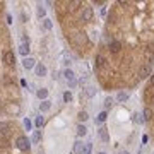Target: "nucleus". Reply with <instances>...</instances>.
I'll return each mask as SVG.
<instances>
[{"label":"nucleus","mask_w":154,"mask_h":154,"mask_svg":"<svg viewBox=\"0 0 154 154\" xmlns=\"http://www.w3.org/2000/svg\"><path fill=\"white\" fill-rule=\"evenodd\" d=\"M154 72V0L110 4L101 29L94 74L105 91H128Z\"/></svg>","instance_id":"1"},{"label":"nucleus","mask_w":154,"mask_h":154,"mask_svg":"<svg viewBox=\"0 0 154 154\" xmlns=\"http://www.w3.org/2000/svg\"><path fill=\"white\" fill-rule=\"evenodd\" d=\"M58 26L70 50L81 58H89L96 53L101 24H99L94 2L86 0H57L51 2Z\"/></svg>","instance_id":"2"},{"label":"nucleus","mask_w":154,"mask_h":154,"mask_svg":"<svg viewBox=\"0 0 154 154\" xmlns=\"http://www.w3.org/2000/svg\"><path fill=\"white\" fill-rule=\"evenodd\" d=\"M21 113L22 89L14 38L7 22V4L0 2V120H16Z\"/></svg>","instance_id":"3"},{"label":"nucleus","mask_w":154,"mask_h":154,"mask_svg":"<svg viewBox=\"0 0 154 154\" xmlns=\"http://www.w3.org/2000/svg\"><path fill=\"white\" fill-rule=\"evenodd\" d=\"M0 154H33L31 139L17 120H0Z\"/></svg>","instance_id":"4"},{"label":"nucleus","mask_w":154,"mask_h":154,"mask_svg":"<svg viewBox=\"0 0 154 154\" xmlns=\"http://www.w3.org/2000/svg\"><path fill=\"white\" fill-rule=\"evenodd\" d=\"M34 75L36 77H46L48 75V69H46V65H45L43 62H38V63H36V67H34Z\"/></svg>","instance_id":"5"},{"label":"nucleus","mask_w":154,"mask_h":154,"mask_svg":"<svg viewBox=\"0 0 154 154\" xmlns=\"http://www.w3.org/2000/svg\"><path fill=\"white\" fill-rule=\"evenodd\" d=\"M98 135H99V139H101V140H103L105 144H108V142H110V130H108L106 127H99Z\"/></svg>","instance_id":"6"},{"label":"nucleus","mask_w":154,"mask_h":154,"mask_svg":"<svg viewBox=\"0 0 154 154\" xmlns=\"http://www.w3.org/2000/svg\"><path fill=\"white\" fill-rule=\"evenodd\" d=\"M36 63H38V62L34 60L33 57H26V58H22V67H24L26 70H31V69H34V67H36Z\"/></svg>","instance_id":"7"},{"label":"nucleus","mask_w":154,"mask_h":154,"mask_svg":"<svg viewBox=\"0 0 154 154\" xmlns=\"http://www.w3.org/2000/svg\"><path fill=\"white\" fill-rule=\"evenodd\" d=\"M29 51H31L29 43H21V45H19V48H17V53H19V55H22L24 58H26V57H29Z\"/></svg>","instance_id":"8"},{"label":"nucleus","mask_w":154,"mask_h":154,"mask_svg":"<svg viewBox=\"0 0 154 154\" xmlns=\"http://www.w3.org/2000/svg\"><path fill=\"white\" fill-rule=\"evenodd\" d=\"M62 75H63V79H65L67 82H69V81H75V74H74V70H72V69H69V67H67V69H63Z\"/></svg>","instance_id":"9"},{"label":"nucleus","mask_w":154,"mask_h":154,"mask_svg":"<svg viewBox=\"0 0 154 154\" xmlns=\"http://www.w3.org/2000/svg\"><path fill=\"white\" fill-rule=\"evenodd\" d=\"M48 89L46 88H38L36 89V98L41 99V101H45V99H48Z\"/></svg>","instance_id":"10"},{"label":"nucleus","mask_w":154,"mask_h":154,"mask_svg":"<svg viewBox=\"0 0 154 154\" xmlns=\"http://www.w3.org/2000/svg\"><path fill=\"white\" fill-rule=\"evenodd\" d=\"M84 147H86V144L82 142V140H75L74 142V147H72V151L75 154H82L84 152Z\"/></svg>","instance_id":"11"},{"label":"nucleus","mask_w":154,"mask_h":154,"mask_svg":"<svg viewBox=\"0 0 154 154\" xmlns=\"http://www.w3.org/2000/svg\"><path fill=\"white\" fill-rule=\"evenodd\" d=\"M128 98H130L128 91H118V94H116V101L118 103H125V101H128Z\"/></svg>","instance_id":"12"},{"label":"nucleus","mask_w":154,"mask_h":154,"mask_svg":"<svg viewBox=\"0 0 154 154\" xmlns=\"http://www.w3.org/2000/svg\"><path fill=\"white\" fill-rule=\"evenodd\" d=\"M51 110V101L50 99H45L39 103V113H46V111Z\"/></svg>","instance_id":"13"},{"label":"nucleus","mask_w":154,"mask_h":154,"mask_svg":"<svg viewBox=\"0 0 154 154\" xmlns=\"http://www.w3.org/2000/svg\"><path fill=\"white\" fill-rule=\"evenodd\" d=\"M41 139H43V132L41 130H34L33 132V137H31V144H41Z\"/></svg>","instance_id":"14"},{"label":"nucleus","mask_w":154,"mask_h":154,"mask_svg":"<svg viewBox=\"0 0 154 154\" xmlns=\"http://www.w3.org/2000/svg\"><path fill=\"white\" fill-rule=\"evenodd\" d=\"M77 137L81 139V137H86V135H88V128H86V125H84V123H79V125H77Z\"/></svg>","instance_id":"15"},{"label":"nucleus","mask_w":154,"mask_h":154,"mask_svg":"<svg viewBox=\"0 0 154 154\" xmlns=\"http://www.w3.org/2000/svg\"><path fill=\"white\" fill-rule=\"evenodd\" d=\"M43 29L46 31V33H50V31L53 29V21H51L50 17H45L43 19Z\"/></svg>","instance_id":"16"},{"label":"nucleus","mask_w":154,"mask_h":154,"mask_svg":"<svg viewBox=\"0 0 154 154\" xmlns=\"http://www.w3.org/2000/svg\"><path fill=\"white\" fill-rule=\"evenodd\" d=\"M36 16H38L41 21H43L45 17H46V9H45L41 4H38V7H36Z\"/></svg>","instance_id":"17"},{"label":"nucleus","mask_w":154,"mask_h":154,"mask_svg":"<svg viewBox=\"0 0 154 154\" xmlns=\"http://www.w3.org/2000/svg\"><path fill=\"white\" fill-rule=\"evenodd\" d=\"M22 128H24V132L26 134L31 132V128H33V122L29 120V118H24V120H22Z\"/></svg>","instance_id":"18"},{"label":"nucleus","mask_w":154,"mask_h":154,"mask_svg":"<svg viewBox=\"0 0 154 154\" xmlns=\"http://www.w3.org/2000/svg\"><path fill=\"white\" fill-rule=\"evenodd\" d=\"M88 118H89V115H88V111H86V110H82V111H79V113H77V120H79V123L88 122Z\"/></svg>","instance_id":"19"},{"label":"nucleus","mask_w":154,"mask_h":154,"mask_svg":"<svg viewBox=\"0 0 154 154\" xmlns=\"http://www.w3.org/2000/svg\"><path fill=\"white\" fill-rule=\"evenodd\" d=\"M106 118H108V111H101V113H99L98 116H96V123H105L106 122Z\"/></svg>","instance_id":"20"},{"label":"nucleus","mask_w":154,"mask_h":154,"mask_svg":"<svg viewBox=\"0 0 154 154\" xmlns=\"http://www.w3.org/2000/svg\"><path fill=\"white\" fill-rule=\"evenodd\" d=\"M62 99H63V103H67V105H69V103H72V99H74V96H72V93H70V91H65V93L62 94Z\"/></svg>","instance_id":"21"},{"label":"nucleus","mask_w":154,"mask_h":154,"mask_svg":"<svg viewBox=\"0 0 154 154\" xmlns=\"http://www.w3.org/2000/svg\"><path fill=\"white\" fill-rule=\"evenodd\" d=\"M111 108H113V98L108 96V98H105V111L111 110Z\"/></svg>","instance_id":"22"},{"label":"nucleus","mask_w":154,"mask_h":154,"mask_svg":"<svg viewBox=\"0 0 154 154\" xmlns=\"http://www.w3.org/2000/svg\"><path fill=\"white\" fill-rule=\"evenodd\" d=\"M43 123H45V118L41 115H38L36 116V120H34V125H36V128H41L43 127Z\"/></svg>","instance_id":"23"},{"label":"nucleus","mask_w":154,"mask_h":154,"mask_svg":"<svg viewBox=\"0 0 154 154\" xmlns=\"http://www.w3.org/2000/svg\"><path fill=\"white\" fill-rule=\"evenodd\" d=\"M134 122H135V123H139V125H140V123H144L142 115H140V113H134Z\"/></svg>","instance_id":"24"},{"label":"nucleus","mask_w":154,"mask_h":154,"mask_svg":"<svg viewBox=\"0 0 154 154\" xmlns=\"http://www.w3.org/2000/svg\"><path fill=\"white\" fill-rule=\"evenodd\" d=\"M91 152H93V142H88L86 144V147H84L82 154H91Z\"/></svg>","instance_id":"25"},{"label":"nucleus","mask_w":154,"mask_h":154,"mask_svg":"<svg viewBox=\"0 0 154 154\" xmlns=\"http://www.w3.org/2000/svg\"><path fill=\"white\" fill-rule=\"evenodd\" d=\"M51 79H53V81H58V79H60V74H58L57 70H53L51 72Z\"/></svg>","instance_id":"26"},{"label":"nucleus","mask_w":154,"mask_h":154,"mask_svg":"<svg viewBox=\"0 0 154 154\" xmlns=\"http://www.w3.org/2000/svg\"><path fill=\"white\" fill-rule=\"evenodd\" d=\"M67 84H69V89H74L77 86V81H69Z\"/></svg>","instance_id":"27"},{"label":"nucleus","mask_w":154,"mask_h":154,"mask_svg":"<svg viewBox=\"0 0 154 154\" xmlns=\"http://www.w3.org/2000/svg\"><path fill=\"white\" fill-rule=\"evenodd\" d=\"M118 154H130V152H128L127 149H123V151H120V152H118Z\"/></svg>","instance_id":"28"},{"label":"nucleus","mask_w":154,"mask_h":154,"mask_svg":"<svg viewBox=\"0 0 154 154\" xmlns=\"http://www.w3.org/2000/svg\"><path fill=\"white\" fill-rule=\"evenodd\" d=\"M98 154H106V152H98Z\"/></svg>","instance_id":"29"},{"label":"nucleus","mask_w":154,"mask_h":154,"mask_svg":"<svg viewBox=\"0 0 154 154\" xmlns=\"http://www.w3.org/2000/svg\"><path fill=\"white\" fill-rule=\"evenodd\" d=\"M39 154H41V152H39Z\"/></svg>","instance_id":"30"}]
</instances>
